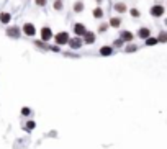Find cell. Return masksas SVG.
Here are the masks:
<instances>
[{"label":"cell","mask_w":167,"mask_h":149,"mask_svg":"<svg viewBox=\"0 0 167 149\" xmlns=\"http://www.w3.org/2000/svg\"><path fill=\"white\" fill-rule=\"evenodd\" d=\"M69 35L66 31H61V33H57L56 36H54V41H56V44H67V41H69Z\"/></svg>","instance_id":"1"},{"label":"cell","mask_w":167,"mask_h":149,"mask_svg":"<svg viewBox=\"0 0 167 149\" xmlns=\"http://www.w3.org/2000/svg\"><path fill=\"white\" fill-rule=\"evenodd\" d=\"M23 33H25L26 36H35L36 35V28L33 23H25L23 25Z\"/></svg>","instance_id":"2"},{"label":"cell","mask_w":167,"mask_h":149,"mask_svg":"<svg viewBox=\"0 0 167 149\" xmlns=\"http://www.w3.org/2000/svg\"><path fill=\"white\" fill-rule=\"evenodd\" d=\"M164 12H166V8L162 7V5H154V7H151V15L153 17H162Z\"/></svg>","instance_id":"3"},{"label":"cell","mask_w":167,"mask_h":149,"mask_svg":"<svg viewBox=\"0 0 167 149\" xmlns=\"http://www.w3.org/2000/svg\"><path fill=\"white\" fill-rule=\"evenodd\" d=\"M51 38H53V31H51V28H48V26L41 28V39H43V41H49Z\"/></svg>","instance_id":"4"},{"label":"cell","mask_w":167,"mask_h":149,"mask_svg":"<svg viewBox=\"0 0 167 149\" xmlns=\"http://www.w3.org/2000/svg\"><path fill=\"white\" fill-rule=\"evenodd\" d=\"M84 43H85V44H93V43H95V33H92V31L84 33Z\"/></svg>","instance_id":"5"},{"label":"cell","mask_w":167,"mask_h":149,"mask_svg":"<svg viewBox=\"0 0 167 149\" xmlns=\"http://www.w3.org/2000/svg\"><path fill=\"white\" fill-rule=\"evenodd\" d=\"M67 44H69V46L72 48V49H79V48L82 46V39H80V38H77V36H75V38L69 39V41H67Z\"/></svg>","instance_id":"6"},{"label":"cell","mask_w":167,"mask_h":149,"mask_svg":"<svg viewBox=\"0 0 167 149\" xmlns=\"http://www.w3.org/2000/svg\"><path fill=\"white\" fill-rule=\"evenodd\" d=\"M87 30H85V26L82 25V23H75L74 25V33L77 36H84V33H85Z\"/></svg>","instance_id":"7"},{"label":"cell","mask_w":167,"mask_h":149,"mask_svg":"<svg viewBox=\"0 0 167 149\" xmlns=\"http://www.w3.org/2000/svg\"><path fill=\"white\" fill-rule=\"evenodd\" d=\"M133 38H134V36H133V33L131 31H121V41H126V43H131L133 41Z\"/></svg>","instance_id":"8"},{"label":"cell","mask_w":167,"mask_h":149,"mask_svg":"<svg viewBox=\"0 0 167 149\" xmlns=\"http://www.w3.org/2000/svg\"><path fill=\"white\" fill-rule=\"evenodd\" d=\"M7 35L12 36V38H18V36H20V28H18V26H12V28L7 30Z\"/></svg>","instance_id":"9"},{"label":"cell","mask_w":167,"mask_h":149,"mask_svg":"<svg viewBox=\"0 0 167 149\" xmlns=\"http://www.w3.org/2000/svg\"><path fill=\"white\" fill-rule=\"evenodd\" d=\"M10 18H12V15H10V13H7V12H2V13H0V21H2L4 25L10 23Z\"/></svg>","instance_id":"10"},{"label":"cell","mask_w":167,"mask_h":149,"mask_svg":"<svg viewBox=\"0 0 167 149\" xmlns=\"http://www.w3.org/2000/svg\"><path fill=\"white\" fill-rule=\"evenodd\" d=\"M149 35H151V31H149V28H139V31H138V36L139 38H149Z\"/></svg>","instance_id":"11"},{"label":"cell","mask_w":167,"mask_h":149,"mask_svg":"<svg viewBox=\"0 0 167 149\" xmlns=\"http://www.w3.org/2000/svg\"><path fill=\"white\" fill-rule=\"evenodd\" d=\"M111 53H113V49H111L110 46H102L100 48V54H102V56H110Z\"/></svg>","instance_id":"12"},{"label":"cell","mask_w":167,"mask_h":149,"mask_svg":"<svg viewBox=\"0 0 167 149\" xmlns=\"http://www.w3.org/2000/svg\"><path fill=\"white\" fill-rule=\"evenodd\" d=\"M121 25V20H120V18H111V20H110V26H113V28H118V26H120Z\"/></svg>","instance_id":"13"},{"label":"cell","mask_w":167,"mask_h":149,"mask_svg":"<svg viewBox=\"0 0 167 149\" xmlns=\"http://www.w3.org/2000/svg\"><path fill=\"white\" fill-rule=\"evenodd\" d=\"M157 43H159L157 41V38H151V36L149 38H146V44H147V46H154V44H157Z\"/></svg>","instance_id":"14"},{"label":"cell","mask_w":167,"mask_h":149,"mask_svg":"<svg viewBox=\"0 0 167 149\" xmlns=\"http://www.w3.org/2000/svg\"><path fill=\"white\" fill-rule=\"evenodd\" d=\"M62 7H64V2H62V0H56V2H54V10H62Z\"/></svg>","instance_id":"15"},{"label":"cell","mask_w":167,"mask_h":149,"mask_svg":"<svg viewBox=\"0 0 167 149\" xmlns=\"http://www.w3.org/2000/svg\"><path fill=\"white\" fill-rule=\"evenodd\" d=\"M115 10L120 12V13H123V12H126V5L124 4H116L115 5Z\"/></svg>","instance_id":"16"},{"label":"cell","mask_w":167,"mask_h":149,"mask_svg":"<svg viewBox=\"0 0 167 149\" xmlns=\"http://www.w3.org/2000/svg\"><path fill=\"white\" fill-rule=\"evenodd\" d=\"M82 10H84V4H82V2H75L74 4V12L79 13V12H82Z\"/></svg>","instance_id":"17"},{"label":"cell","mask_w":167,"mask_h":149,"mask_svg":"<svg viewBox=\"0 0 167 149\" xmlns=\"http://www.w3.org/2000/svg\"><path fill=\"white\" fill-rule=\"evenodd\" d=\"M93 17L95 18H102L103 17V10L102 8H95V10H93Z\"/></svg>","instance_id":"18"},{"label":"cell","mask_w":167,"mask_h":149,"mask_svg":"<svg viewBox=\"0 0 167 149\" xmlns=\"http://www.w3.org/2000/svg\"><path fill=\"white\" fill-rule=\"evenodd\" d=\"M157 41H159V43H166V41H167V33H166V31L160 33L159 38H157Z\"/></svg>","instance_id":"19"},{"label":"cell","mask_w":167,"mask_h":149,"mask_svg":"<svg viewBox=\"0 0 167 149\" xmlns=\"http://www.w3.org/2000/svg\"><path fill=\"white\" fill-rule=\"evenodd\" d=\"M107 30H108V25H107V23H102V25L98 26V31H100V33H105Z\"/></svg>","instance_id":"20"},{"label":"cell","mask_w":167,"mask_h":149,"mask_svg":"<svg viewBox=\"0 0 167 149\" xmlns=\"http://www.w3.org/2000/svg\"><path fill=\"white\" fill-rule=\"evenodd\" d=\"M35 4L38 5V7H44V5H46V0H35Z\"/></svg>","instance_id":"21"},{"label":"cell","mask_w":167,"mask_h":149,"mask_svg":"<svg viewBox=\"0 0 167 149\" xmlns=\"http://www.w3.org/2000/svg\"><path fill=\"white\" fill-rule=\"evenodd\" d=\"M129 13H131V17H134V18L139 17V12L136 10V8H131V12H129Z\"/></svg>","instance_id":"22"},{"label":"cell","mask_w":167,"mask_h":149,"mask_svg":"<svg viewBox=\"0 0 167 149\" xmlns=\"http://www.w3.org/2000/svg\"><path fill=\"white\" fill-rule=\"evenodd\" d=\"M133 51H136V46H134V44H131V46H126V53H133Z\"/></svg>","instance_id":"23"},{"label":"cell","mask_w":167,"mask_h":149,"mask_svg":"<svg viewBox=\"0 0 167 149\" xmlns=\"http://www.w3.org/2000/svg\"><path fill=\"white\" fill-rule=\"evenodd\" d=\"M121 44H123V41H121V39H116V41H115V46H116V48H120Z\"/></svg>","instance_id":"24"},{"label":"cell","mask_w":167,"mask_h":149,"mask_svg":"<svg viewBox=\"0 0 167 149\" xmlns=\"http://www.w3.org/2000/svg\"><path fill=\"white\" fill-rule=\"evenodd\" d=\"M33 126H35V123H33V121H30V123L28 124H26V128H28V129H31V128Z\"/></svg>","instance_id":"25"},{"label":"cell","mask_w":167,"mask_h":149,"mask_svg":"<svg viewBox=\"0 0 167 149\" xmlns=\"http://www.w3.org/2000/svg\"><path fill=\"white\" fill-rule=\"evenodd\" d=\"M22 113H23V115H30V110H28V108H23Z\"/></svg>","instance_id":"26"},{"label":"cell","mask_w":167,"mask_h":149,"mask_svg":"<svg viewBox=\"0 0 167 149\" xmlns=\"http://www.w3.org/2000/svg\"><path fill=\"white\" fill-rule=\"evenodd\" d=\"M95 2H97V4H102V0H95Z\"/></svg>","instance_id":"27"}]
</instances>
